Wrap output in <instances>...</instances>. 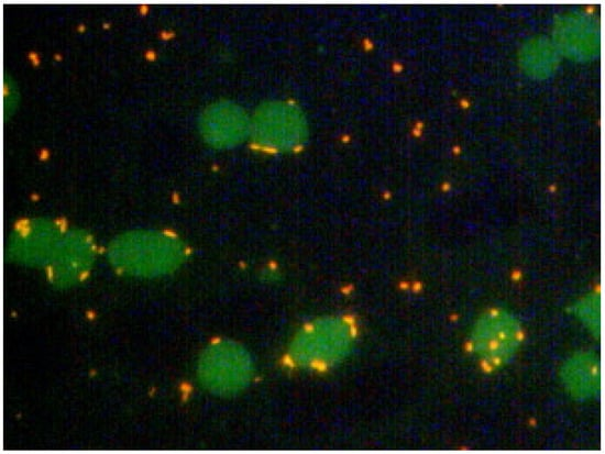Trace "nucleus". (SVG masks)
Returning a JSON list of instances; mask_svg holds the SVG:
<instances>
[{
	"label": "nucleus",
	"mask_w": 605,
	"mask_h": 454,
	"mask_svg": "<svg viewBox=\"0 0 605 454\" xmlns=\"http://www.w3.org/2000/svg\"><path fill=\"white\" fill-rule=\"evenodd\" d=\"M524 330L509 311L494 308L481 314L470 333V348L482 365L498 368L508 363L522 344Z\"/></svg>",
	"instance_id": "3"
},
{
	"label": "nucleus",
	"mask_w": 605,
	"mask_h": 454,
	"mask_svg": "<svg viewBox=\"0 0 605 454\" xmlns=\"http://www.w3.org/2000/svg\"><path fill=\"white\" fill-rule=\"evenodd\" d=\"M253 370L249 353L231 341L209 345L198 364V376L202 386L221 396L243 390L250 384Z\"/></svg>",
	"instance_id": "4"
},
{
	"label": "nucleus",
	"mask_w": 605,
	"mask_h": 454,
	"mask_svg": "<svg viewBox=\"0 0 605 454\" xmlns=\"http://www.w3.org/2000/svg\"><path fill=\"white\" fill-rule=\"evenodd\" d=\"M574 314L592 333L600 334L601 298L598 294H588L574 307Z\"/></svg>",
	"instance_id": "12"
},
{
	"label": "nucleus",
	"mask_w": 605,
	"mask_h": 454,
	"mask_svg": "<svg viewBox=\"0 0 605 454\" xmlns=\"http://www.w3.org/2000/svg\"><path fill=\"white\" fill-rule=\"evenodd\" d=\"M552 42L560 55L575 60L594 58L601 46L598 21L583 11H570L558 16Z\"/></svg>",
	"instance_id": "7"
},
{
	"label": "nucleus",
	"mask_w": 605,
	"mask_h": 454,
	"mask_svg": "<svg viewBox=\"0 0 605 454\" xmlns=\"http://www.w3.org/2000/svg\"><path fill=\"white\" fill-rule=\"evenodd\" d=\"M256 143L266 150L286 151L298 146L306 128L300 112L287 103L265 106L252 123Z\"/></svg>",
	"instance_id": "6"
},
{
	"label": "nucleus",
	"mask_w": 605,
	"mask_h": 454,
	"mask_svg": "<svg viewBox=\"0 0 605 454\" xmlns=\"http://www.w3.org/2000/svg\"><path fill=\"white\" fill-rule=\"evenodd\" d=\"M96 246L81 231L64 234L45 265L48 280L59 288H69L84 280L92 268Z\"/></svg>",
	"instance_id": "5"
},
{
	"label": "nucleus",
	"mask_w": 605,
	"mask_h": 454,
	"mask_svg": "<svg viewBox=\"0 0 605 454\" xmlns=\"http://www.w3.org/2000/svg\"><path fill=\"white\" fill-rule=\"evenodd\" d=\"M108 258L123 275L153 278L176 270L185 259V247L169 234L136 231L117 237L108 250Z\"/></svg>",
	"instance_id": "1"
},
{
	"label": "nucleus",
	"mask_w": 605,
	"mask_h": 454,
	"mask_svg": "<svg viewBox=\"0 0 605 454\" xmlns=\"http://www.w3.org/2000/svg\"><path fill=\"white\" fill-rule=\"evenodd\" d=\"M601 361L592 352H578L566 358L560 369L565 391L579 401L591 400L601 390Z\"/></svg>",
	"instance_id": "9"
},
{
	"label": "nucleus",
	"mask_w": 605,
	"mask_h": 454,
	"mask_svg": "<svg viewBox=\"0 0 605 454\" xmlns=\"http://www.w3.org/2000/svg\"><path fill=\"white\" fill-rule=\"evenodd\" d=\"M354 339L355 329L348 319H319L307 324L296 335L289 350L290 358L301 367H327L346 355Z\"/></svg>",
	"instance_id": "2"
},
{
	"label": "nucleus",
	"mask_w": 605,
	"mask_h": 454,
	"mask_svg": "<svg viewBox=\"0 0 605 454\" xmlns=\"http://www.w3.org/2000/svg\"><path fill=\"white\" fill-rule=\"evenodd\" d=\"M62 236L58 226L51 221H26L13 232L8 245V255L21 265L45 266Z\"/></svg>",
	"instance_id": "8"
},
{
	"label": "nucleus",
	"mask_w": 605,
	"mask_h": 454,
	"mask_svg": "<svg viewBox=\"0 0 605 454\" xmlns=\"http://www.w3.org/2000/svg\"><path fill=\"white\" fill-rule=\"evenodd\" d=\"M205 137L218 146H230L243 139L250 124L245 114L231 104H219L204 114L201 121Z\"/></svg>",
	"instance_id": "10"
},
{
	"label": "nucleus",
	"mask_w": 605,
	"mask_h": 454,
	"mask_svg": "<svg viewBox=\"0 0 605 454\" xmlns=\"http://www.w3.org/2000/svg\"><path fill=\"white\" fill-rule=\"evenodd\" d=\"M560 59L552 40L536 36L528 40L519 52V62L524 70L535 78H546L557 68Z\"/></svg>",
	"instance_id": "11"
}]
</instances>
